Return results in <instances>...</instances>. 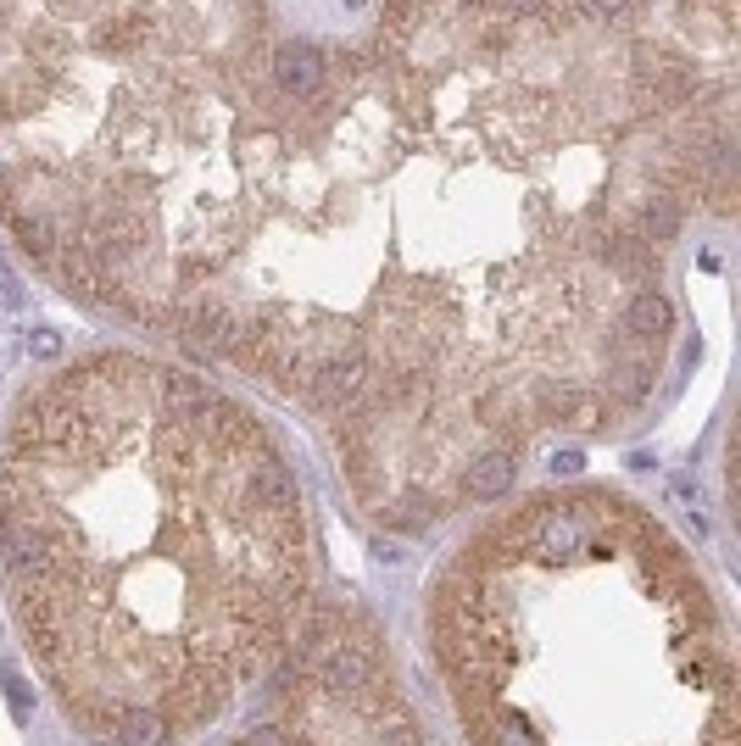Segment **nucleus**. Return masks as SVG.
Returning <instances> with one entry per match:
<instances>
[{
    "label": "nucleus",
    "mask_w": 741,
    "mask_h": 746,
    "mask_svg": "<svg viewBox=\"0 0 741 746\" xmlns=\"http://www.w3.org/2000/svg\"><path fill=\"white\" fill-rule=\"evenodd\" d=\"M329 84V56L307 39H285L279 51H273V90L285 95V101H318Z\"/></svg>",
    "instance_id": "4"
},
{
    "label": "nucleus",
    "mask_w": 741,
    "mask_h": 746,
    "mask_svg": "<svg viewBox=\"0 0 741 746\" xmlns=\"http://www.w3.org/2000/svg\"><path fill=\"white\" fill-rule=\"evenodd\" d=\"M223 746H441L429 735L385 618L357 591L312 602L296 646Z\"/></svg>",
    "instance_id": "3"
},
{
    "label": "nucleus",
    "mask_w": 741,
    "mask_h": 746,
    "mask_svg": "<svg viewBox=\"0 0 741 746\" xmlns=\"http://www.w3.org/2000/svg\"><path fill=\"white\" fill-rule=\"evenodd\" d=\"M591 12H597L602 23H624V17L636 12V0H591Z\"/></svg>",
    "instance_id": "6"
},
{
    "label": "nucleus",
    "mask_w": 741,
    "mask_h": 746,
    "mask_svg": "<svg viewBox=\"0 0 741 746\" xmlns=\"http://www.w3.org/2000/svg\"><path fill=\"white\" fill-rule=\"evenodd\" d=\"M424 657L463 746H741L725 602L602 485L485 518L424 585Z\"/></svg>",
    "instance_id": "2"
},
{
    "label": "nucleus",
    "mask_w": 741,
    "mask_h": 746,
    "mask_svg": "<svg viewBox=\"0 0 741 746\" xmlns=\"http://www.w3.org/2000/svg\"><path fill=\"white\" fill-rule=\"evenodd\" d=\"M0 591L56 713L95 746H190L268 685L318 602L301 479L246 401L90 351L17 396Z\"/></svg>",
    "instance_id": "1"
},
{
    "label": "nucleus",
    "mask_w": 741,
    "mask_h": 746,
    "mask_svg": "<svg viewBox=\"0 0 741 746\" xmlns=\"http://www.w3.org/2000/svg\"><path fill=\"white\" fill-rule=\"evenodd\" d=\"M496 6H502L507 17H541V12H552L558 0H496Z\"/></svg>",
    "instance_id": "5"
}]
</instances>
